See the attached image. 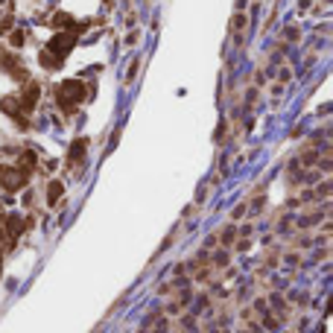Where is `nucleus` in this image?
<instances>
[{"mask_svg":"<svg viewBox=\"0 0 333 333\" xmlns=\"http://www.w3.org/2000/svg\"><path fill=\"white\" fill-rule=\"evenodd\" d=\"M59 106L64 108V111H71V108H76V102H82L85 99V85L82 82H76V79H67V82H62L59 85Z\"/></svg>","mask_w":333,"mask_h":333,"instance_id":"f257e3e1","label":"nucleus"},{"mask_svg":"<svg viewBox=\"0 0 333 333\" xmlns=\"http://www.w3.org/2000/svg\"><path fill=\"white\" fill-rule=\"evenodd\" d=\"M76 44V32H64V36H56L53 41H50V53L56 56V59H62V56L71 53V47Z\"/></svg>","mask_w":333,"mask_h":333,"instance_id":"f03ea898","label":"nucleus"},{"mask_svg":"<svg viewBox=\"0 0 333 333\" xmlns=\"http://www.w3.org/2000/svg\"><path fill=\"white\" fill-rule=\"evenodd\" d=\"M24 179H27V172L24 170H12L9 167V170L0 172V184H3L6 190H18L21 184H24Z\"/></svg>","mask_w":333,"mask_h":333,"instance_id":"7ed1b4c3","label":"nucleus"},{"mask_svg":"<svg viewBox=\"0 0 333 333\" xmlns=\"http://www.w3.org/2000/svg\"><path fill=\"white\" fill-rule=\"evenodd\" d=\"M36 102H38V85L36 82H29L27 91H24V97H21V111H29Z\"/></svg>","mask_w":333,"mask_h":333,"instance_id":"20e7f679","label":"nucleus"},{"mask_svg":"<svg viewBox=\"0 0 333 333\" xmlns=\"http://www.w3.org/2000/svg\"><path fill=\"white\" fill-rule=\"evenodd\" d=\"M85 149H88V141H85V137H79V141L71 146V155H67V161H71L73 167H76V164H82V158H85Z\"/></svg>","mask_w":333,"mask_h":333,"instance_id":"39448f33","label":"nucleus"},{"mask_svg":"<svg viewBox=\"0 0 333 333\" xmlns=\"http://www.w3.org/2000/svg\"><path fill=\"white\" fill-rule=\"evenodd\" d=\"M0 64H3V71H9L15 79H24V76H27V73L21 71V64L15 62V59H0Z\"/></svg>","mask_w":333,"mask_h":333,"instance_id":"423d86ee","label":"nucleus"},{"mask_svg":"<svg viewBox=\"0 0 333 333\" xmlns=\"http://www.w3.org/2000/svg\"><path fill=\"white\" fill-rule=\"evenodd\" d=\"M59 196H62V184H59V181H53V184H50V190H47V199H50V205H53Z\"/></svg>","mask_w":333,"mask_h":333,"instance_id":"0eeeda50","label":"nucleus"},{"mask_svg":"<svg viewBox=\"0 0 333 333\" xmlns=\"http://www.w3.org/2000/svg\"><path fill=\"white\" fill-rule=\"evenodd\" d=\"M41 64H47L50 71H56V64H59V59H50V53H41Z\"/></svg>","mask_w":333,"mask_h":333,"instance_id":"6e6552de","label":"nucleus"}]
</instances>
